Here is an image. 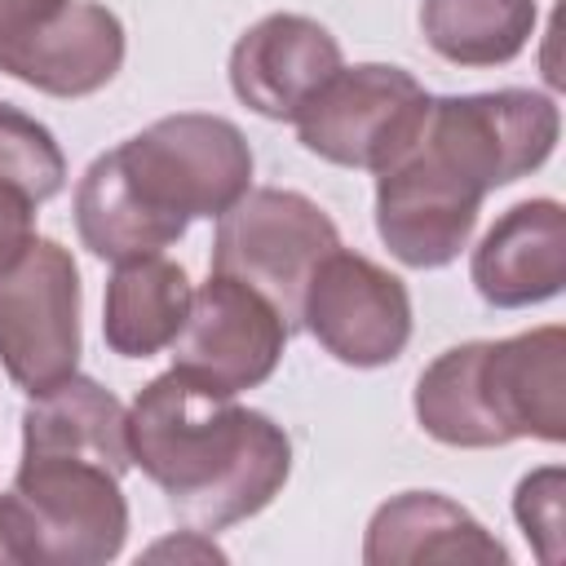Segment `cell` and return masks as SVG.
<instances>
[{
	"instance_id": "6da1fadb",
	"label": "cell",
	"mask_w": 566,
	"mask_h": 566,
	"mask_svg": "<svg viewBox=\"0 0 566 566\" xmlns=\"http://www.w3.org/2000/svg\"><path fill=\"white\" fill-rule=\"evenodd\" d=\"M133 464L164 491L195 531H226L256 517L292 473L287 429L168 367L128 407Z\"/></svg>"
},
{
	"instance_id": "7a4b0ae2",
	"label": "cell",
	"mask_w": 566,
	"mask_h": 566,
	"mask_svg": "<svg viewBox=\"0 0 566 566\" xmlns=\"http://www.w3.org/2000/svg\"><path fill=\"white\" fill-rule=\"evenodd\" d=\"M416 424L460 451L509 447L517 438H566V332L557 323L504 340L442 349L416 380Z\"/></svg>"
},
{
	"instance_id": "3957f363",
	"label": "cell",
	"mask_w": 566,
	"mask_h": 566,
	"mask_svg": "<svg viewBox=\"0 0 566 566\" xmlns=\"http://www.w3.org/2000/svg\"><path fill=\"white\" fill-rule=\"evenodd\" d=\"M133 199L177 239L195 217H221L252 186V146L226 115L177 111L106 150Z\"/></svg>"
},
{
	"instance_id": "277c9868",
	"label": "cell",
	"mask_w": 566,
	"mask_h": 566,
	"mask_svg": "<svg viewBox=\"0 0 566 566\" xmlns=\"http://www.w3.org/2000/svg\"><path fill=\"white\" fill-rule=\"evenodd\" d=\"M4 495L22 566H102L128 539V500L102 460L22 451Z\"/></svg>"
},
{
	"instance_id": "5b68a950",
	"label": "cell",
	"mask_w": 566,
	"mask_h": 566,
	"mask_svg": "<svg viewBox=\"0 0 566 566\" xmlns=\"http://www.w3.org/2000/svg\"><path fill=\"white\" fill-rule=\"evenodd\" d=\"M340 248L336 221L301 190L248 186L212 234V274L256 287L287 327H301V292L314 265Z\"/></svg>"
},
{
	"instance_id": "8992f818",
	"label": "cell",
	"mask_w": 566,
	"mask_h": 566,
	"mask_svg": "<svg viewBox=\"0 0 566 566\" xmlns=\"http://www.w3.org/2000/svg\"><path fill=\"white\" fill-rule=\"evenodd\" d=\"M482 199L486 186L420 119L402 155L376 172V234L407 270H442L469 248Z\"/></svg>"
},
{
	"instance_id": "52a82bcc",
	"label": "cell",
	"mask_w": 566,
	"mask_h": 566,
	"mask_svg": "<svg viewBox=\"0 0 566 566\" xmlns=\"http://www.w3.org/2000/svg\"><path fill=\"white\" fill-rule=\"evenodd\" d=\"M80 270L75 256L35 234L0 270V367L27 389L44 394L80 367Z\"/></svg>"
},
{
	"instance_id": "ba28073f",
	"label": "cell",
	"mask_w": 566,
	"mask_h": 566,
	"mask_svg": "<svg viewBox=\"0 0 566 566\" xmlns=\"http://www.w3.org/2000/svg\"><path fill=\"white\" fill-rule=\"evenodd\" d=\"M424 84L394 62L340 66L292 119L310 155L336 168L380 172L424 119Z\"/></svg>"
},
{
	"instance_id": "9c48e42d",
	"label": "cell",
	"mask_w": 566,
	"mask_h": 566,
	"mask_svg": "<svg viewBox=\"0 0 566 566\" xmlns=\"http://www.w3.org/2000/svg\"><path fill=\"white\" fill-rule=\"evenodd\" d=\"M301 327L345 367H389L411 340V292L363 252H327L305 292Z\"/></svg>"
},
{
	"instance_id": "30bf717a",
	"label": "cell",
	"mask_w": 566,
	"mask_h": 566,
	"mask_svg": "<svg viewBox=\"0 0 566 566\" xmlns=\"http://www.w3.org/2000/svg\"><path fill=\"white\" fill-rule=\"evenodd\" d=\"M292 327L248 283L208 274L172 340V367L217 394H243L274 376Z\"/></svg>"
},
{
	"instance_id": "8fae6325",
	"label": "cell",
	"mask_w": 566,
	"mask_h": 566,
	"mask_svg": "<svg viewBox=\"0 0 566 566\" xmlns=\"http://www.w3.org/2000/svg\"><path fill=\"white\" fill-rule=\"evenodd\" d=\"M424 128L491 195L548 164L562 133V111L548 93L535 88L447 93V97H429Z\"/></svg>"
},
{
	"instance_id": "7c38bea8",
	"label": "cell",
	"mask_w": 566,
	"mask_h": 566,
	"mask_svg": "<svg viewBox=\"0 0 566 566\" xmlns=\"http://www.w3.org/2000/svg\"><path fill=\"white\" fill-rule=\"evenodd\" d=\"M124 66V22L97 0H66L0 40V71L49 97H88Z\"/></svg>"
},
{
	"instance_id": "4fadbf2b",
	"label": "cell",
	"mask_w": 566,
	"mask_h": 566,
	"mask_svg": "<svg viewBox=\"0 0 566 566\" xmlns=\"http://www.w3.org/2000/svg\"><path fill=\"white\" fill-rule=\"evenodd\" d=\"M340 66V40L323 22L305 13H265L230 49V88L248 111L292 124Z\"/></svg>"
},
{
	"instance_id": "5bb4252c",
	"label": "cell",
	"mask_w": 566,
	"mask_h": 566,
	"mask_svg": "<svg viewBox=\"0 0 566 566\" xmlns=\"http://www.w3.org/2000/svg\"><path fill=\"white\" fill-rule=\"evenodd\" d=\"M469 279L495 310L553 301L566 283V208L557 199H522L500 212L469 256Z\"/></svg>"
},
{
	"instance_id": "9a60e30c",
	"label": "cell",
	"mask_w": 566,
	"mask_h": 566,
	"mask_svg": "<svg viewBox=\"0 0 566 566\" xmlns=\"http://www.w3.org/2000/svg\"><path fill=\"white\" fill-rule=\"evenodd\" d=\"M367 566H416V562H473L509 566V548L442 491L389 495L363 535Z\"/></svg>"
},
{
	"instance_id": "2e32d148",
	"label": "cell",
	"mask_w": 566,
	"mask_h": 566,
	"mask_svg": "<svg viewBox=\"0 0 566 566\" xmlns=\"http://www.w3.org/2000/svg\"><path fill=\"white\" fill-rule=\"evenodd\" d=\"M22 451H66L111 464L119 478L133 469L128 407L93 376H66L44 394H31L22 411Z\"/></svg>"
},
{
	"instance_id": "e0dca14e",
	"label": "cell",
	"mask_w": 566,
	"mask_h": 566,
	"mask_svg": "<svg viewBox=\"0 0 566 566\" xmlns=\"http://www.w3.org/2000/svg\"><path fill=\"white\" fill-rule=\"evenodd\" d=\"M190 274L164 252L119 261L102 301V340L119 358H150L168 349L190 314Z\"/></svg>"
},
{
	"instance_id": "ac0fdd59",
	"label": "cell",
	"mask_w": 566,
	"mask_h": 566,
	"mask_svg": "<svg viewBox=\"0 0 566 566\" xmlns=\"http://www.w3.org/2000/svg\"><path fill=\"white\" fill-rule=\"evenodd\" d=\"M535 0H420V35L451 66H504L535 35Z\"/></svg>"
},
{
	"instance_id": "d6986e66",
	"label": "cell",
	"mask_w": 566,
	"mask_h": 566,
	"mask_svg": "<svg viewBox=\"0 0 566 566\" xmlns=\"http://www.w3.org/2000/svg\"><path fill=\"white\" fill-rule=\"evenodd\" d=\"M75 230H80V243L111 265L155 256L168 243H177V234L133 199L111 155H97L75 186Z\"/></svg>"
},
{
	"instance_id": "ffe728a7",
	"label": "cell",
	"mask_w": 566,
	"mask_h": 566,
	"mask_svg": "<svg viewBox=\"0 0 566 566\" xmlns=\"http://www.w3.org/2000/svg\"><path fill=\"white\" fill-rule=\"evenodd\" d=\"M0 186L22 190L31 203H44L66 186V155L57 137L13 102H0Z\"/></svg>"
},
{
	"instance_id": "44dd1931",
	"label": "cell",
	"mask_w": 566,
	"mask_h": 566,
	"mask_svg": "<svg viewBox=\"0 0 566 566\" xmlns=\"http://www.w3.org/2000/svg\"><path fill=\"white\" fill-rule=\"evenodd\" d=\"M562 495H566V473L557 464H544L535 473H526L513 491V517L526 535V544L535 548L539 562H562Z\"/></svg>"
},
{
	"instance_id": "7402d4cb",
	"label": "cell",
	"mask_w": 566,
	"mask_h": 566,
	"mask_svg": "<svg viewBox=\"0 0 566 566\" xmlns=\"http://www.w3.org/2000/svg\"><path fill=\"white\" fill-rule=\"evenodd\" d=\"M35 208L22 190L13 186H0V270L35 239Z\"/></svg>"
},
{
	"instance_id": "603a6c76",
	"label": "cell",
	"mask_w": 566,
	"mask_h": 566,
	"mask_svg": "<svg viewBox=\"0 0 566 566\" xmlns=\"http://www.w3.org/2000/svg\"><path fill=\"white\" fill-rule=\"evenodd\" d=\"M57 4H66V0H0V40H9V35L27 31V27H35V22L49 18Z\"/></svg>"
},
{
	"instance_id": "cb8c5ba5",
	"label": "cell",
	"mask_w": 566,
	"mask_h": 566,
	"mask_svg": "<svg viewBox=\"0 0 566 566\" xmlns=\"http://www.w3.org/2000/svg\"><path fill=\"white\" fill-rule=\"evenodd\" d=\"M203 535H208V531H195V526H190L186 535L146 548V557H199V562H226V553H221L212 539H203Z\"/></svg>"
},
{
	"instance_id": "d4e9b609",
	"label": "cell",
	"mask_w": 566,
	"mask_h": 566,
	"mask_svg": "<svg viewBox=\"0 0 566 566\" xmlns=\"http://www.w3.org/2000/svg\"><path fill=\"white\" fill-rule=\"evenodd\" d=\"M0 566H22V562H18V539H13V509H9V495H0Z\"/></svg>"
}]
</instances>
